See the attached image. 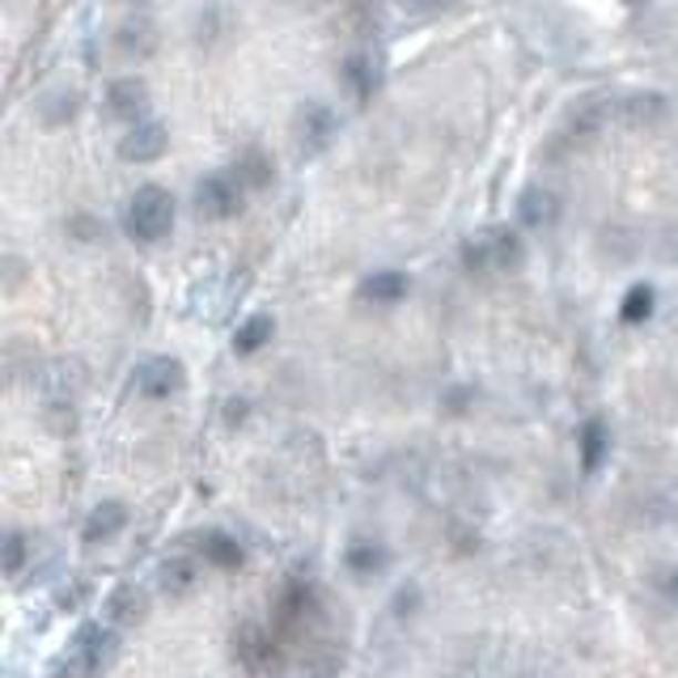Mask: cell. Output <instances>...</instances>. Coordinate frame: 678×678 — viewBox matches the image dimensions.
<instances>
[{
    "label": "cell",
    "mask_w": 678,
    "mask_h": 678,
    "mask_svg": "<svg viewBox=\"0 0 678 678\" xmlns=\"http://www.w3.org/2000/svg\"><path fill=\"white\" fill-rule=\"evenodd\" d=\"M195 208L208 220H229L243 213V183L238 174H208L195 187Z\"/></svg>",
    "instance_id": "obj_4"
},
{
    "label": "cell",
    "mask_w": 678,
    "mask_h": 678,
    "mask_svg": "<svg viewBox=\"0 0 678 678\" xmlns=\"http://www.w3.org/2000/svg\"><path fill=\"white\" fill-rule=\"evenodd\" d=\"M462 259L471 271H508V267L522 264V238L513 229H487L466 243Z\"/></svg>",
    "instance_id": "obj_3"
},
{
    "label": "cell",
    "mask_w": 678,
    "mask_h": 678,
    "mask_svg": "<svg viewBox=\"0 0 678 678\" xmlns=\"http://www.w3.org/2000/svg\"><path fill=\"white\" fill-rule=\"evenodd\" d=\"M666 594H670V598H678V573H675V577H666Z\"/></svg>",
    "instance_id": "obj_25"
},
{
    "label": "cell",
    "mask_w": 678,
    "mask_h": 678,
    "mask_svg": "<svg viewBox=\"0 0 678 678\" xmlns=\"http://www.w3.org/2000/svg\"><path fill=\"white\" fill-rule=\"evenodd\" d=\"M271 331H276L271 315H250L243 327L234 331V348H238V352H259L267 339H271Z\"/></svg>",
    "instance_id": "obj_13"
},
{
    "label": "cell",
    "mask_w": 678,
    "mask_h": 678,
    "mask_svg": "<svg viewBox=\"0 0 678 678\" xmlns=\"http://www.w3.org/2000/svg\"><path fill=\"white\" fill-rule=\"evenodd\" d=\"M606 445H610V433H606L603 420H589L582 429V462L585 471H598V462H603Z\"/></svg>",
    "instance_id": "obj_15"
},
{
    "label": "cell",
    "mask_w": 678,
    "mask_h": 678,
    "mask_svg": "<svg viewBox=\"0 0 678 678\" xmlns=\"http://www.w3.org/2000/svg\"><path fill=\"white\" fill-rule=\"evenodd\" d=\"M348 564H352L357 573H378V568L387 564V556H382V547H378V543H373V547H369V543H357V547L348 552Z\"/></svg>",
    "instance_id": "obj_20"
},
{
    "label": "cell",
    "mask_w": 678,
    "mask_h": 678,
    "mask_svg": "<svg viewBox=\"0 0 678 678\" xmlns=\"http://www.w3.org/2000/svg\"><path fill=\"white\" fill-rule=\"evenodd\" d=\"M127 526V508L120 501H106V505H97L90 513V522H85V543H106V538H115V534Z\"/></svg>",
    "instance_id": "obj_11"
},
{
    "label": "cell",
    "mask_w": 678,
    "mask_h": 678,
    "mask_svg": "<svg viewBox=\"0 0 678 678\" xmlns=\"http://www.w3.org/2000/svg\"><path fill=\"white\" fill-rule=\"evenodd\" d=\"M666 115V97L661 94H636L631 97V120L645 123V120H661Z\"/></svg>",
    "instance_id": "obj_21"
},
{
    "label": "cell",
    "mask_w": 678,
    "mask_h": 678,
    "mask_svg": "<svg viewBox=\"0 0 678 678\" xmlns=\"http://www.w3.org/2000/svg\"><path fill=\"white\" fill-rule=\"evenodd\" d=\"M120 48L127 55H136V60H145L148 51L157 48V34H153V25L148 22H127L120 25Z\"/></svg>",
    "instance_id": "obj_16"
},
{
    "label": "cell",
    "mask_w": 678,
    "mask_h": 678,
    "mask_svg": "<svg viewBox=\"0 0 678 678\" xmlns=\"http://www.w3.org/2000/svg\"><path fill=\"white\" fill-rule=\"evenodd\" d=\"M132 382L148 399H166V394H174V390L187 382V369H183V361H174V357H145V361L132 369Z\"/></svg>",
    "instance_id": "obj_5"
},
{
    "label": "cell",
    "mask_w": 678,
    "mask_h": 678,
    "mask_svg": "<svg viewBox=\"0 0 678 678\" xmlns=\"http://www.w3.org/2000/svg\"><path fill=\"white\" fill-rule=\"evenodd\" d=\"M412 289V280L403 276V271H373L369 280L361 285V301H373V306H394V301H403Z\"/></svg>",
    "instance_id": "obj_9"
},
{
    "label": "cell",
    "mask_w": 678,
    "mask_h": 678,
    "mask_svg": "<svg viewBox=\"0 0 678 678\" xmlns=\"http://www.w3.org/2000/svg\"><path fill=\"white\" fill-rule=\"evenodd\" d=\"M559 213V204H556V195L552 192H543V187H531V192L517 199V217L526 220L531 229H543V225H552Z\"/></svg>",
    "instance_id": "obj_12"
},
{
    "label": "cell",
    "mask_w": 678,
    "mask_h": 678,
    "mask_svg": "<svg viewBox=\"0 0 678 678\" xmlns=\"http://www.w3.org/2000/svg\"><path fill=\"white\" fill-rule=\"evenodd\" d=\"M162 582H166V589H174V594H183V589L192 585V568L174 559V564H166V568H162Z\"/></svg>",
    "instance_id": "obj_23"
},
{
    "label": "cell",
    "mask_w": 678,
    "mask_h": 678,
    "mask_svg": "<svg viewBox=\"0 0 678 678\" xmlns=\"http://www.w3.org/2000/svg\"><path fill=\"white\" fill-rule=\"evenodd\" d=\"M145 610H148V598L136 585H115L111 598H106V619L111 624H136V619H145Z\"/></svg>",
    "instance_id": "obj_10"
},
{
    "label": "cell",
    "mask_w": 678,
    "mask_h": 678,
    "mask_svg": "<svg viewBox=\"0 0 678 678\" xmlns=\"http://www.w3.org/2000/svg\"><path fill=\"white\" fill-rule=\"evenodd\" d=\"M148 106V85L141 76H123V81H111V90H106V111L115 115V120H127L132 127L141 123Z\"/></svg>",
    "instance_id": "obj_8"
},
{
    "label": "cell",
    "mask_w": 678,
    "mask_h": 678,
    "mask_svg": "<svg viewBox=\"0 0 678 678\" xmlns=\"http://www.w3.org/2000/svg\"><path fill=\"white\" fill-rule=\"evenodd\" d=\"M69 234H73L76 243H97V238H106V225H97L94 217H73L69 220Z\"/></svg>",
    "instance_id": "obj_22"
},
{
    "label": "cell",
    "mask_w": 678,
    "mask_h": 678,
    "mask_svg": "<svg viewBox=\"0 0 678 678\" xmlns=\"http://www.w3.org/2000/svg\"><path fill=\"white\" fill-rule=\"evenodd\" d=\"M619 315H624V322H645V318L654 315V289H649V285L628 289L624 306H619Z\"/></svg>",
    "instance_id": "obj_19"
},
{
    "label": "cell",
    "mask_w": 678,
    "mask_h": 678,
    "mask_svg": "<svg viewBox=\"0 0 678 678\" xmlns=\"http://www.w3.org/2000/svg\"><path fill=\"white\" fill-rule=\"evenodd\" d=\"M123 229L136 243H162L170 229H174V199H170V192H162V187H141V192L127 199Z\"/></svg>",
    "instance_id": "obj_1"
},
{
    "label": "cell",
    "mask_w": 678,
    "mask_h": 678,
    "mask_svg": "<svg viewBox=\"0 0 678 678\" xmlns=\"http://www.w3.org/2000/svg\"><path fill=\"white\" fill-rule=\"evenodd\" d=\"M343 81H348V90L357 97H369L373 94V85H378V73H373V64H369L364 55H352V60L343 64Z\"/></svg>",
    "instance_id": "obj_18"
},
{
    "label": "cell",
    "mask_w": 678,
    "mask_h": 678,
    "mask_svg": "<svg viewBox=\"0 0 678 678\" xmlns=\"http://www.w3.org/2000/svg\"><path fill=\"white\" fill-rule=\"evenodd\" d=\"M120 636L115 628H102V624H85L76 631V640L69 645V661H64V675L69 678H97L106 670V661L115 654Z\"/></svg>",
    "instance_id": "obj_2"
},
{
    "label": "cell",
    "mask_w": 678,
    "mask_h": 678,
    "mask_svg": "<svg viewBox=\"0 0 678 678\" xmlns=\"http://www.w3.org/2000/svg\"><path fill=\"white\" fill-rule=\"evenodd\" d=\"M22 556H25L22 534H9V547H4V573H9V577H18V568H22Z\"/></svg>",
    "instance_id": "obj_24"
},
{
    "label": "cell",
    "mask_w": 678,
    "mask_h": 678,
    "mask_svg": "<svg viewBox=\"0 0 678 678\" xmlns=\"http://www.w3.org/2000/svg\"><path fill=\"white\" fill-rule=\"evenodd\" d=\"M234 174H238L243 187H267L276 170H271V162H267L259 148H246L243 157H238V166H234Z\"/></svg>",
    "instance_id": "obj_14"
},
{
    "label": "cell",
    "mask_w": 678,
    "mask_h": 678,
    "mask_svg": "<svg viewBox=\"0 0 678 678\" xmlns=\"http://www.w3.org/2000/svg\"><path fill=\"white\" fill-rule=\"evenodd\" d=\"M292 132H297V148H301V153H322V148L331 145V136H336V115H331L322 102H306V106L297 111Z\"/></svg>",
    "instance_id": "obj_6"
},
{
    "label": "cell",
    "mask_w": 678,
    "mask_h": 678,
    "mask_svg": "<svg viewBox=\"0 0 678 678\" xmlns=\"http://www.w3.org/2000/svg\"><path fill=\"white\" fill-rule=\"evenodd\" d=\"M170 148V132L162 123H136L127 136H123L120 145V157L123 162H136V166H145V162H157L162 153Z\"/></svg>",
    "instance_id": "obj_7"
},
{
    "label": "cell",
    "mask_w": 678,
    "mask_h": 678,
    "mask_svg": "<svg viewBox=\"0 0 678 678\" xmlns=\"http://www.w3.org/2000/svg\"><path fill=\"white\" fill-rule=\"evenodd\" d=\"M204 559H213L217 568H238V564H243V547H238L229 534L213 531L204 538Z\"/></svg>",
    "instance_id": "obj_17"
}]
</instances>
